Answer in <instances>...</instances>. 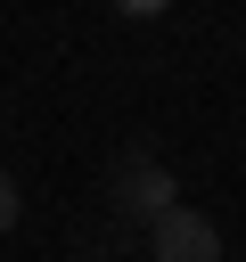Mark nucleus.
Returning a JSON list of instances; mask_svg holds the SVG:
<instances>
[{
	"label": "nucleus",
	"instance_id": "3",
	"mask_svg": "<svg viewBox=\"0 0 246 262\" xmlns=\"http://www.w3.org/2000/svg\"><path fill=\"white\" fill-rule=\"evenodd\" d=\"M16 213H25V196H16V172H0V237L16 229Z\"/></svg>",
	"mask_w": 246,
	"mask_h": 262
},
{
	"label": "nucleus",
	"instance_id": "2",
	"mask_svg": "<svg viewBox=\"0 0 246 262\" xmlns=\"http://www.w3.org/2000/svg\"><path fill=\"white\" fill-rule=\"evenodd\" d=\"M115 205L139 213V221H164V213L180 205V188H172V172H164L156 156H123V164H115Z\"/></svg>",
	"mask_w": 246,
	"mask_h": 262
},
{
	"label": "nucleus",
	"instance_id": "1",
	"mask_svg": "<svg viewBox=\"0 0 246 262\" xmlns=\"http://www.w3.org/2000/svg\"><path fill=\"white\" fill-rule=\"evenodd\" d=\"M148 262H221V229L197 205H172L164 221H148Z\"/></svg>",
	"mask_w": 246,
	"mask_h": 262
}]
</instances>
